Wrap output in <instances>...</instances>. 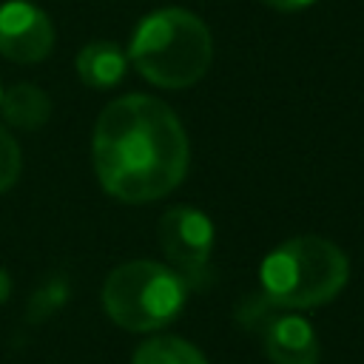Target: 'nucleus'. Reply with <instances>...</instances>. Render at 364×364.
<instances>
[{"mask_svg": "<svg viewBox=\"0 0 364 364\" xmlns=\"http://www.w3.org/2000/svg\"><path fill=\"white\" fill-rule=\"evenodd\" d=\"M91 159L105 193L142 205L179 188L191 165V142L168 102L125 94L97 117Z\"/></svg>", "mask_w": 364, "mask_h": 364, "instance_id": "nucleus-1", "label": "nucleus"}, {"mask_svg": "<svg viewBox=\"0 0 364 364\" xmlns=\"http://www.w3.org/2000/svg\"><path fill=\"white\" fill-rule=\"evenodd\" d=\"M128 60L151 85L179 91L208 74L213 37L199 14L179 6L156 9L136 23Z\"/></svg>", "mask_w": 364, "mask_h": 364, "instance_id": "nucleus-2", "label": "nucleus"}, {"mask_svg": "<svg viewBox=\"0 0 364 364\" xmlns=\"http://www.w3.org/2000/svg\"><path fill=\"white\" fill-rule=\"evenodd\" d=\"M350 279V262L324 236H293L276 245L262 267V301L282 310H310L333 301Z\"/></svg>", "mask_w": 364, "mask_h": 364, "instance_id": "nucleus-3", "label": "nucleus"}, {"mask_svg": "<svg viewBox=\"0 0 364 364\" xmlns=\"http://www.w3.org/2000/svg\"><path fill=\"white\" fill-rule=\"evenodd\" d=\"M188 290V282L173 267L151 259H134L108 273L100 299L114 324L131 333H151L182 313Z\"/></svg>", "mask_w": 364, "mask_h": 364, "instance_id": "nucleus-4", "label": "nucleus"}, {"mask_svg": "<svg viewBox=\"0 0 364 364\" xmlns=\"http://www.w3.org/2000/svg\"><path fill=\"white\" fill-rule=\"evenodd\" d=\"M159 247L188 287H205L210 282L213 222L208 213L191 205L165 210L159 219Z\"/></svg>", "mask_w": 364, "mask_h": 364, "instance_id": "nucleus-5", "label": "nucleus"}, {"mask_svg": "<svg viewBox=\"0 0 364 364\" xmlns=\"http://www.w3.org/2000/svg\"><path fill=\"white\" fill-rule=\"evenodd\" d=\"M54 48V26L28 0L0 3V54L11 63H40Z\"/></svg>", "mask_w": 364, "mask_h": 364, "instance_id": "nucleus-6", "label": "nucleus"}, {"mask_svg": "<svg viewBox=\"0 0 364 364\" xmlns=\"http://www.w3.org/2000/svg\"><path fill=\"white\" fill-rule=\"evenodd\" d=\"M262 347L273 364H318L321 355L313 324L299 313L264 316Z\"/></svg>", "mask_w": 364, "mask_h": 364, "instance_id": "nucleus-7", "label": "nucleus"}, {"mask_svg": "<svg viewBox=\"0 0 364 364\" xmlns=\"http://www.w3.org/2000/svg\"><path fill=\"white\" fill-rule=\"evenodd\" d=\"M77 77L88 88H114L122 82L128 71V57L125 51L111 43V40H91L88 46L80 48L74 60Z\"/></svg>", "mask_w": 364, "mask_h": 364, "instance_id": "nucleus-8", "label": "nucleus"}, {"mask_svg": "<svg viewBox=\"0 0 364 364\" xmlns=\"http://www.w3.org/2000/svg\"><path fill=\"white\" fill-rule=\"evenodd\" d=\"M0 114L9 125L20 131H34L43 128L51 117V100L40 85L31 82H17L3 91L0 97Z\"/></svg>", "mask_w": 364, "mask_h": 364, "instance_id": "nucleus-9", "label": "nucleus"}, {"mask_svg": "<svg viewBox=\"0 0 364 364\" xmlns=\"http://www.w3.org/2000/svg\"><path fill=\"white\" fill-rule=\"evenodd\" d=\"M131 364H208V358L179 336H151L136 347Z\"/></svg>", "mask_w": 364, "mask_h": 364, "instance_id": "nucleus-10", "label": "nucleus"}, {"mask_svg": "<svg viewBox=\"0 0 364 364\" xmlns=\"http://www.w3.org/2000/svg\"><path fill=\"white\" fill-rule=\"evenodd\" d=\"M23 168V156H20V145L14 142V136L0 125V193L9 191Z\"/></svg>", "mask_w": 364, "mask_h": 364, "instance_id": "nucleus-11", "label": "nucleus"}, {"mask_svg": "<svg viewBox=\"0 0 364 364\" xmlns=\"http://www.w3.org/2000/svg\"><path fill=\"white\" fill-rule=\"evenodd\" d=\"M63 301H65V284H63V282H48L43 290L34 293L31 307H43L37 316H46V313H51V310H60Z\"/></svg>", "mask_w": 364, "mask_h": 364, "instance_id": "nucleus-12", "label": "nucleus"}, {"mask_svg": "<svg viewBox=\"0 0 364 364\" xmlns=\"http://www.w3.org/2000/svg\"><path fill=\"white\" fill-rule=\"evenodd\" d=\"M262 3H267L276 11H301V9L313 6L316 0H262Z\"/></svg>", "mask_w": 364, "mask_h": 364, "instance_id": "nucleus-13", "label": "nucleus"}, {"mask_svg": "<svg viewBox=\"0 0 364 364\" xmlns=\"http://www.w3.org/2000/svg\"><path fill=\"white\" fill-rule=\"evenodd\" d=\"M9 293H11V276L0 267V304L9 299Z\"/></svg>", "mask_w": 364, "mask_h": 364, "instance_id": "nucleus-14", "label": "nucleus"}, {"mask_svg": "<svg viewBox=\"0 0 364 364\" xmlns=\"http://www.w3.org/2000/svg\"><path fill=\"white\" fill-rule=\"evenodd\" d=\"M0 97H3V85H0Z\"/></svg>", "mask_w": 364, "mask_h": 364, "instance_id": "nucleus-15", "label": "nucleus"}]
</instances>
